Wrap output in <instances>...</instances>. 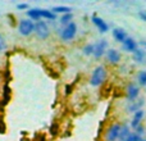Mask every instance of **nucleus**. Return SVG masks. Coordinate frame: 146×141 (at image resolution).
Returning <instances> with one entry per match:
<instances>
[{"label":"nucleus","mask_w":146,"mask_h":141,"mask_svg":"<svg viewBox=\"0 0 146 141\" xmlns=\"http://www.w3.org/2000/svg\"><path fill=\"white\" fill-rule=\"evenodd\" d=\"M139 17L141 18L142 21H145V22H146V12H145V10H140V12H139Z\"/></svg>","instance_id":"nucleus-23"},{"label":"nucleus","mask_w":146,"mask_h":141,"mask_svg":"<svg viewBox=\"0 0 146 141\" xmlns=\"http://www.w3.org/2000/svg\"><path fill=\"white\" fill-rule=\"evenodd\" d=\"M5 49H7V43H5L4 37H3V35L0 33V51H4Z\"/></svg>","instance_id":"nucleus-22"},{"label":"nucleus","mask_w":146,"mask_h":141,"mask_svg":"<svg viewBox=\"0 0 146 141\" xmlns=\"http://www.w3.org/2000/svg\"><path fill=\"white\" fill-rule=\"evenodd\" d=\"M129 135H131V126H128L126 123L122 124V131H121V135H119L118 141H127Z\"/></svg>","instance_id":"nucleus-15"},{"label":"nucleus","mask_w":146,"mask_h":141,"mask_svg":"<svg viewBox=\"0 0 146 141\" xmlns=\"http://www.w3.org/2000/svg\"><path fill=\"white\" fill-rule=\"evenodd\" d=\"M106 80V68L104 66H98L92 70L90 77V85L94 87L101 86Z\"/></svg>","instance_id":"nucleus-2"},{"label":"nucleus","mask_w":146,"mask_h":141,"mask_svg":"<svg viewBox=\"0 0 146 141\" xmlns=\"http://www.w3.org/2000/svg\"><path fill=\"white\" fill-rule=\"evenodd\" d=\"M72 19H73V14L72 13H68V14H63L60 17V21H59V23H60L62 26H67V25H69V23L72 22Z\"/></svg>","instance_id":"nucleus-18"},{"label":"nucleus","mask_w":146,"mask_h":141,"mask_svg":"<svg viewBox=\"0 0 146 141\" xmlns=\"http://www.w3.org/2000/svg\"><path fill=\"white\" fill-rule=\"evenodd\" d=\"M144 116H145V113H144V110H139V112H136V113L133 114V118H132V121H131V128H133V130H137L140 126H141V122H142V119H144Z\"/></svg>","instance_id":"nucleus-12"},{"label":"nucleus","mask_w":146,"mask_h":141,"mask_svg":"<svg viewBox=\"0 0 146 141\" xmlns=\"http://www.w3.org/2000/svg\"><path fill=\"white\" fill-rule=\"evenodd\" d=\"M141 141H146V140H144V139H142V140H141Z\"/></svg>","instance_id":"nucleus-25"},{"label":"nucleus","mask_w":146,"mask_h":141,"mask_svg":"<svg viewBox=\"0 0 146 141\" xmlns=\"http://www.w3.org/2000/svg\"><path fill=\"white\" fill-rule=\"evenodd\" d=\"M77 25H76L74 22H71L69 25L64 26V27L59 28L58 31V35L59 37H60L62 41H66V43H69V41H72L73 39L76 37V35H77Z\"/></svg>","instance_id":"nucleus-3"},{"label":"nucleus","mask_w":146,"mask_h":141,"mask_svg":"<svg viewBox=\"0 0 146 141\" xmlns=\"http://www.w3.org/2000/svg\"><path fill=\"white\" fill-rule=\"evenodd\" d=\"M140 95V86L136 85V83L131 82L128 83V86H127L126 88V98L127 100L131 103V101H136L137 98H139Z\"/></svg>","instance_id":"nucleus-7"},{"label":"nucleus","mask_w":146,"mask_h":141,"mask_svg":"<svg viewBox=\"0 0 146 141\" xmlns=\"http://www.w3.org/2000/svg\"><path fill=\"white\" fill-rule=\"evenodd\" d=\"M144 106V99H140V100H136V101H131L128 103V106H127V110L129 113H136V112L141 110V108Z\"/></svg>","instance_id":"nucleus-14"},{"label":"nucleus","mask_w":146,"mask_h":141,"mask_svg":"<svg viewBox=\"0 0 146 141\" xmlns=\"http://www.w3.org/2000/svg\"><path fill=\"white\" fill-rule=\"evenodd\" d=\"M94 50H95V44H87L82 49L85 55H94Z\"/></svg>","instance_id":"nucleus-20"},{"label":"nucleus","mask_w":146,"mask_h":141,"mask_svg":"<svg viewBox=\"0 0 146 141\" xmlns=\"http://www.w3.org/2000/svg\"><path fill=\"white\" fill-rule=\"evenodd\" d=\"M17 30L19 32V35L22 36H30L35 32V22L30 18L27 19H21L18 22V26H17Z\"/></svg>","instance_id":"nucleus-4"},{"label":"nucleus","mask_w":146,"mask_h":141,"mask_svg":"<svg viewBox=\"0 0 146 141\" xmlns=\"http://www.w3.org/2000/svg\"><path fill=\"white\" fill-rule=\"evenodd\" d=\"M106 59H108V62L110 64H118L119 62H121V53H119L117 49H109L108 51H106Z\"/></svg>","instance_id":"nucleus-10"},{"label":"nucleus","mask_w":146,"mask_h":141,"mask_svg":"<svg viewBox=\"0 0 146 141\" xmlns=\"http://www.w3.org/2000/svg\"><path fill=\"white\" fill-rule=\"evenodd\" d=\"M71 8L69 7H64V5H59V7H54L53 9H51V12L54 13V14H68V13H72L71 12Z\"/></svg>","instance_id":"nucleus-16"},{"label":"nucleus","mask_w":146,"mask_h":141,"mask_svg":"<svg viewBox=\"0 0 146 141\" xmlns=\"http://www.w3.org/2000/svg\"><path fill=\"white\" fill-rule=\"evenodd\" d=\"M145 59V51L141 50V49H137L133 53V61L137 62V63H144Z\"/></svg>","instance_id":"nucleus-17"},{"label":"nucleus","mask_w":146,"mask_h":141,"mask_svg":"<svg viewBox=\"0 0 146 141\" xmlns=\"http://www.w3.org/2000/svg\"><path fill=\"white\" fill-rule=\"evenodd\" d=\"M137 82L139 86H146V70H140L137 73Z\"/></svg>","instance_id":"nucleus-19"},{"label":"nucleus","mask_w":146,"mask_h":141,"mask_svg":"<svg viewBox=\"0 0 146 141\" xmlns=\"http://www.w3.org/2000/svg\"><path fill=\"white\" fill-rule=\"evenodd\" d=\"M27 15L30 19L32 21H42V19H49V21H56V14H54L51 10L49 9H40V8H35V9H28Z\"/></svg>","instance_id":"nucleus-1"},{"label":"nucleus","mask_w":146,"mask_h":141,"mask_svg":"<svg viewBox=\"0 0 146 141\" xmlns=\"http://www.w3.org/2000/svg\"><path fill=\"white\" fill-rule=\"evenodd\" d=\"M35 33L40 40H46L50 36V27L45 21H37L35 23Z\"/></svg>","instance_id":"nucleus-6"},{"label":"nucleus","mask_w":146,"mask_h":141,"mask_svg":"<svg viewBox=\"0 0 146 141\" xmlns=\"http://www.w3.org/2000/svg\"><path fill=\"white\" fill-rule=\"evenodd\" d=\"M113 37H114V40H115V41L123 44L124 40L128 37V35H127V32L123 30V28L117 27V28H114V30H113Z\"/></svg>","instance_id":"nucleus-13"},{"label":"nucleus","mask_w":146,"mask_h":141,"mask_svg":"<svg viewBox=\"0 0 146 141\" xmlns=\"http://www.w3.org/2000/svg\"><path fill=\"white\" fill-rule=\"evenodd\" d=\"M121 131H122V123L115 122V123L110 124L105 132V136H104L105 141H118Z\"/></svg>","instance_id":"nucleus-5"},{"label":"nucleus","mask_w":146,"mask_h":141,"mask_svg":"<svg viewBox=\"0 0 146 141\" xmlns=\"http://www.w3.org/2000/svg\"><path fill=\"white\" fill-rule=\"evenodd\" d=\"M141 140H142V136L139 134H136V132H131L129 137L127 139V141H141Z\"/></svg>","instance_id":"nucleus-21"},{"label":"nucleus","mask_w":146,"mask_h":141,"mask_svg":"<svg viewBox=\"0 0 146 141\" xmlns=\"http://www.w3.org/2000/svg\"><path fill=\"white\" fill-rule=\"evenodd\" d=\"M108 51V41L106 40H99L95 44V50H94V57L96 59L101 58L103 55H105Z\"/></svg>","instance_id":"nucleus-8"},{"label":"nucleus","mask_w":146,"mask_h":141,"mask_svg":"<svg viewBox=\"0 0 146 141\" xmlns=\"http://www.w3.org/2000/svg\"><path fill=\"white\" fill-rule=\"evenodd\" d=\"M91 21H92V23L95 25V27L98 28L101 33H105V32H108L109 31V25L103 19V18H100V17H98L96 14H94L92 18H91Z\"/></svg>","instance_id":"nucleus-9"},{"label":"nucleus","mask_w":146,"mask_h":141,"mask_svg":"<svg viewBox=\"0 0 146 141\" xmlns=\"http://www.w3.org/2000/svg\"><path fill=\"white\" fill-rule=\"evenodd\" d=\"M122 48H123V50L124 51H127V53H135V51L137 50V43H136V40L135 39H132V37H127L126 40H124V43L122 44Z\"/></svg>","instance_id":"nucleus-11"},{"label":"nucleus","mask_w":146,"mask_h":141,"mask_svg":"<svg viewBox=\"0 0 146 141\" xmlns=\"http://www.w3.org/2000/svg\"><path fill=\"white\" fill-rule=\"evenodd\" d=\"M17 8H18V9H28V8H30V5L26 4V3H22V4H18Z\"/></svg>","instance_id":"nucleus-24"}]
</instances>
